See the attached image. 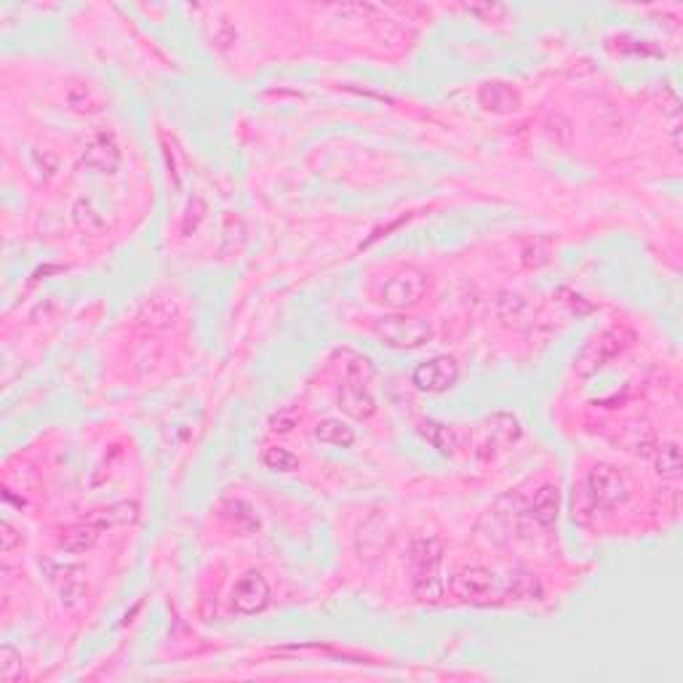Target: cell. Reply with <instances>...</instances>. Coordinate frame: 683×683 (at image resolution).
Wrapping results in <instances>:
<instances>
[{
	"mask_svg": "<svg viewBox=\"0 0 683 683\" xmlns=\"http://www.w3.org/2000/svg\"><path fill=\"white\" fill-rule=\"evenodd\" d=\"M72 220H75V225L83 229V232H89V235H97V232H102L105 229V220H102V214L91 206V201H86V198H80L75 206H72Z\"/></svg>",
	"mask_w": 683,
	"mask_h": 683,
	"instance_id": "obj_19",
	"label": "cell"
},
{
	"mask_svg": "<svg viewBox=\"0 0 683 683\" xmlns=\"http://www.w3.org/2000/svg\"><path fill=\"white\" fill-rule=\"evenodd\" d=\"M622 337H625V332L614 329V332H603V334H598L593 342H587V344L582 347V352L576 355V360H574L576 374L590 377V374H595L598 369H603L612 358H617L627 344V342H622Z\"/></svg>",
	"mask_w": 683,
	"mask_h": 683,
	"instance_id": "obj_5",
	"label": "cell"
},
{
	"mask_svg": "<svg viewBox=\"0 0 683 683\" xmlns=\"http://www.w3.org/2000/svg\"><path fill=\"white\" fill-rule=\"evenodd\" d=\"M102 526L97 520H83V523H72L61 531L59 537V547L64 553H86L97 545Z\"/></svg>",
	"mask_w": 683,
	"mask_h": 683,
	"instance_id": "obj_12",
	"label": "cell"
},
{
	"mask_svg": "<svg viewBox=\"0 0 683 683\" xmlns=\"http://www.w3.org/2000/svg\"><path fill=\"white\" fill-rule=\"evenodd\" d=\"M11 542H14V531H11V526H8V523H3V550H8V547H11Z\"/></svg>",
	"mask_w": 683,
	"mask_h": 683,
	"instance_id": "obj_24",
	"label": "cell"
},
{
	"mask_svg": "<svg viewBox=\"0 0 683 683\" xmlns=\"http://www.w3.org/2000/svg\"><path fill=\"white\" fill-rule=\"evenodd\" d=\"M441 561H444V550H441V542L433 537L416 539L408 547L411 590L419 601H438L441 598V593H444Z\"/></svg>",
	"mask_w": 683,
	"mask_h": 683,
	"instance_id": "obj_1",
	"label": "cell"
},
{
	"mask_svg": "<svg viewBox=\"0 0 683 683\" xmlns=\"http://www.w3.org/2000/svg\"><path fill=\"white\" fill-rule=\"evenodd\" d=\"M262 462H265V467L267 470H273V472H294L296 467H299V459L291 454V452H285V449H267L265 456H262Z\"/></svg>",
	"mask_w": 683,
	"mask_h": 683,
	"instance_id": "obj_21",
	"label": "cell"
},
{
	"mask_svg": "<svg viewBox=\"0 0 683 683\" xmlns=\"http://www.w3.org/2000/svg\"><path fill=\"white\" fill-rule=\"evenodd\" d=\"M416 430H419V435H422L433 449H438L444 456H454V452L459 449L454 427H449V425H441V422H435V419H425V422H419Z\"/></svg>",
	"mask_w": 683,
	"mask_h": 683,
	"instance_id": "obj_14",
	"label": "cell"
},
{
	"mask_svg": "<svg viewBox=\"0 0 683 683\" xmlns=\"http://www.w3.org/2000/svg\"><path fill=\"white\" fill-rule=\"evenodd\" d=\"M49 569V579L51 585L59 590L61 595V603L67 606H75L83 595V587H86V579H83V569L72 566V564H46Z\"/></svg>",
	"mask_w": 683,
	"mask_h": 683,
	"instance_id": "obj_11",
	"label": "cell"
},
{
	"mask_svg": "<svg viewBox=\"0 0 683 683\" xmlns=\"http://www.w3.org/2000/svg\"><path fill=\"white\" fill-rule=\"evenodd\" d=\"M587 497L601 510L617 508L620 502H625L630 497V483H627L625 472H620L612 464L593 467L590 475H587Z\"/></svg>",
	"mask_w": 683,
	"mask_h": 683,
	"instance_id": "obj_4",
	"label": "cell"
},
{
	"mask_svg": "<svg viewBox=\"0 0 683 683\" xmlns=\"http://www.w3.org/2000/svg\"><path fill=\"white\" fill-rule=\"evenodd\" d=\"M222 520L228 523L232 531L238 534H254L259 529V518L254 515V510L243 502V500H229L220 508Z\"/></svg>",
	"mask_w": 683,
	"mask_h": 683,
	"instance_id": "obj_15",
	"label": "cell"
},
{
	"mask_svg": "<svg viewBox=\"0 0 683 683\" xmlns=\"http://www.w3.org/2000/svg\"><path fill=\"white\" fill-rule=\"evenodd\" d=\"M299 422V411L296 408H281L273 419H270V427L276 433H291Z\"/></svg>",
	"mask_w": 683,
	"mask_h": 683,
	"instance_id": "obj_23",
	"label": "cell"
},
{
	"mask_svg": "<svg viewBox=\"0 0 683 683\" xmlns=\"http://www.w3.org/2000/svg\"><path fill=\"white\" fill-rule=\"evenodd\" d=\"M486 433H489V449H491V446L500 449V446H510L512 441L520 435V427H518V419H515L512 414L500 411V414H494V416L489 419Z\"/></svg>",
	"mask_w": 683,
	"mask_h": 683,
	"instance_id": "obj_17",
	"label": "cell"
},
{
	"mask_svg": "<svg viewBox=\"0 0 683 683\" xmlns=\"http://www.w3.org/2000/svg\"><path fill=\"white\" fill-rule=\"evenodd\" d=\"M452 595L467 603H481L491 595L494 590V574L481 566H467V569L456 571L449 585Z\"/></svg>",
	"mask_w": 683,
	"mask_h": 683,
	"instance_id": "obj_8",
	"label": "cell"
},
{
	"mask_svg": "<svg viewBox=\"0 0 683 683\" xmlns=\"http://www.w3.org/2000/svg\"><path fill=\"white\" fill-rule=\"evenodd\" d=\"M22 676V662L16 660V651L11 646H3V657H0V678L3 681H16Z\"/></svg>",
	"mask_w": 683,
	"mask_h": 683,
	"instance_id": "obj_22",
	"label": "cell"
},
{
	"mask_svg": "<svg viewBox=\"0 0 683 683\" xmlns=\"http://www.w3.org/2000/svg\"><path fill=\"white\" fill-rule=\"evenodd\" d=\"M340 408L352 419H369L377 411V403L366 390V379H352V377L344 379L340 390Z\"/></svg>",
	"mask_w": 683,
	"mask_h": 683,
	"instance_id": "obj_10",
	"label": "cell"
},
{
	"mask_svg": "<svg viewBox=\"0 0 683 683\" xmlns=\"http://www.w3.org/2000/svg\"><path fill=\"white\" fill-rule=\"evenodd\" d=\"M456 379H459V366L449 355L430 358V360L419 363L411 374V382L422 393H446L449 388H454Z\"/></svg>",
	"mask_w": 683,
	"mask_h": 683,
	"instance_id": "obj_6",
	"label": "cell"
},
{
	"mask_svg": "<svg viewBox=\"0 0 683 683\" xmlns=\"http://www.w3.org/2000/svg\"><path fill=\"white\" fill-rule=\"evenodd\" d=\"M681 464L683 459L678 444H662V449H660V454H657V472H660L662 478L673 481V478L681 475Z\"/></svg>",
	"mask_w": 683,
	"mask_h": 683,
	"instance_id": "obj_20",
	"label": "cell"
},
{
	"mask_svg": "<svg viewBox=\"0 0 683 683\" xmlns=\"http://www.w3.org/2000/svg\"><path fill=\"white\" fill-rule=\"evenodd\" d=\"M478 102L491 110V113H510L520 105V97L518 91H512L508 83H500V80H491V83H483L481 91H478Z\"/></svg>",
	"mask_w": 683,
	"mask_h": 683,
	"instance_id": "obj_13",
	"label": "cell"
},
{
	"mask_svg": "<svg viewBox=\"0 0 683 683\" xmlns=\"http://www.w3.org/2000/svg\"><path fill=\"white\" fill-rule=\"evenodd\" d=\"M83 164L89 169L113 173L120 166V150H117V142H115L113 134H108V131L91 134L86 147H83Z\"/></svg>",
	"mask_w": 683,
	"mask_h": 683,
	"instance_id": "obj_9",
	"label": "cell"
},
{
	"mask_svg": "<svg viewBox=\"0 0 683 683\" xmlns=\"http://www.w3.org/2000/svg\"><path fill=\"white\" fill-rule=\"evenodd\" d=\"M315 438H318L321 444L342 446V449H347V446H352V444H355V433H352V427H347V425L340 422V419H323V422L315 427Z\"/></svg>",
	"mask_w": 683,
	"mask_h": 683,
	"instance_id": "obj_18",
	"label": "cell"
},
{
	"mask_svg": "<svg viewBox=\"0 0 683 683\" xmlns=\"http://www.w3.org/2000/svg\"><path fill=\"white\" fill-rule=\"evenodd\" d=\"M558 505H561V497H558V489L556 486H542L534 500H531V518L542 526V529H550L556 520H558Z\"/></svg>",
	"mask_w": 683,
	"mask_h": 683,
	"instance_id": "obj_16",
	"label": "cell"
},
{
	"mask_svg": "<svg viewBox=\"0 0 683 683\" xmlns=\"http://www.w3.org/2000/svg\"><path fill=\"white\" fill-rule=\"evenodd\" d=\"M425 291H427V276L414 267H406V270L393 273L374 291V296H377V302H382L388 307L406 310V307H414L425 296Z\"/></svg>",
	"mask_w": 683,
	"mask_h": 683,
	"instance_id": "obj_3",
	"label": "cell"
},
{
	"mask_svg": "<svg viewBox=\"0 0 683 683\" xmlns=\"http://www.w3.org/2000/svg\"><path fill=\"white\" fill-rule=\"evenodd\" d=\"M374 334L377 340L388 347L398 350H414L422 347L425 342L433 340V326L422 318H408V315H385L374 321Z\"/></svg>",
	"mask_w": 683,
	"mask_h": 683,
	"instance_id": "obj_2",
	"label": "cell"
},
{
	"mask_svg": "<svg viewBox=\"0 0 683 683\" xmlns=\"http://www.w3.org/2000/svg\"><path fill=\"white\" fill-rule=\"evenodd\" d=\"M270 603V585L262 574H246L232 587V606L238 614H259Z\"/></svg>",
	"mask_w": 683,
	"mask_h": 683,
	"instance_id": "obj_7",
	"label": "cell"
}]
</instances>
